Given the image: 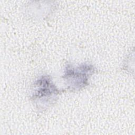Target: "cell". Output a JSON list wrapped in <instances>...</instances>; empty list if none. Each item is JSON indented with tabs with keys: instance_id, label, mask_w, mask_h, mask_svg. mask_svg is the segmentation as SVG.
Instances as JSON below:
<instances>
[{
	"instance_id": "obj_1",
	"label": "cell",
	"mask_w": 135,
	"mask_h": 135,
	"mask_svg": "<svg viewBox=\"0 0 135 135\" xmlns=\"http://www.w3.org/2000/svg\"><path fill=\"white\" fill-rule=\"evenodd\" d=\"M59 94L60 91L51 76L42 75L32 84L30 99L37 110L42 111L53 105L58 99Z\"/></svg>"
},
{
	"instance_id": "obj_2",
	"label": "cell",
	"mask_w": 135,
	"mask_h": 135,
	"mask_svg": "<svg viewBox=\"0 0 135 135\" xmlns=\"http://www.w3.org/2000/svg\"><path fill=\"white\" fill-rule=\"evenodd\" d=\"M95 72V68L89 62L78 66L68 64L65 67L63 78L68 89L72 91H80L89 84L90 78Z\"/></svg>"
}]
</instances>
